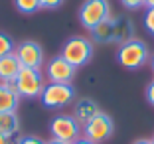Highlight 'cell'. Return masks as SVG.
<instances>
[{
  "label": "cell",
  "instance_id": "cell-4",
  "mask_svg": "<svg viewBox=\"0 0 154 144\" xmlns=\"http://www.w3.org/2000/svg\"><path fill=\"white\" fill-rule=\"evenodd\" d=\"M109 16H111L109 0H85L79 6V22L89 32L97 28L101 22H105Z\"/></svg>",
  "mask_w": 154,
  "mask_h": 144
},
{
  "label": "cell",
  "instance_id": "cell-25",
  "mask_svg": "<svg viewBox=\"0 0 154 144\" xmlns=\"http://www.w3.org/2000/svg\"><path fill=\"white\" fill-rule=\"evenodd\" d=\"M45 144H67V142H63V140H55V138H50Z\"/></svg>",
  "mask_w": 154,
  "mask_h": 144
},
{
  "label": "cell",
  "instance_id": "cell-17",
  "mask_svg": "<svg viewBox=\"0 0 154 144\" xmlns=\"http://www.w3.org/2000/svg\"><path fill=\"white\" fill-rule=\"evenodd\" d=\"M14 40L8 36V34H4V32H0V57H4V55L12 54L14 51Z\"/></svg>",
  "mask_w": 154,
  "mask_h": 144
},
{
  "label": "cell",
  "instance_id": "cell-20",
  "mask_svg": "<svg viewBox=\"0 0 154 144\" xmlns=\"http://www.w3.org/2000/svg\"><path fill=\"white\" fill-rule=\"evenodd\" d=\"M127 10H138L144 6V0H119Z\"/></svg>",
  "mask_w": 154,
  "mask_h": 144
},
{
  "label": "cell",
  "instance_id": "cell-14",
  "mask_svg": "<svg viewBox=\"0 0 154 144\" xmlns=\"http://www.w3.org/2000/svg\"><path fill=\"white\" fill-rule=\"evenodd\" d=\"M115 20V44H125L132 40V22L125 16H113Z\"/></svg>",
  "mask_w": 154,
  "mask_h": 144
},
{
  "label": "cell",
  "instance_id": "cell-10",
  "mask_svg": "<svg viewBox=\"0 0 154 144\" xmlns=\"http://www.w3.org/2000/svg\"><path fill=\"white\" fill-rule=\"evenodd\" d=\"M20 95L14 83H0V113H16Z\"/></svg>",
  "mask_w": 154,
  "mask_h": 144
},
{
  "label": "cell",
  "instance_id": "cell-3",
  "mask_svg": "<svg viewBox=\"0 0 154 144\" xmlns=\"http://www.w3.org/2000/svg\"><path fill=\"white\" fill-rule=\"evenodd\" d=\"M14 87L18 91L20 97L24 99H38L44 91L45 83H44V75H42V69H28L22 67L14 81Z\"/></svg>",
  "mask_w": 154,
  "mask_h": 144
},
{
  "label": "cell",
  "instance_id": "cell-22",
  "mask_svg": "<svg viewBox=\"0 0 154 144\" xmlns=\"http://www.w3.org/2000/svg\"><path fill=\"white\" fill-rule=\"evenodd\" d=\"M146 101L154 107V79L148 83V87H146Z\"/></svg>",
  "mask_w": 154,
  "mask_h": 144
},
{
  "label": "cell",
  "instance_id": "cell-18",
  "mask_svg": "<svg viewBox=\"0 0 154 144\" xmlns=\"http://www.w3.org/2000/svg\"><path fill=\"white\" fill-rule=\"evenodd\" d=\"M144 28L154 36V8H146V12H144Z\"/></svg>",
  "mask_w": 154,
  "mask_h": 144
},
{
  "label": "cell",
  "instance_id": "cell-7",
  "mask_svg": "<svg viewBox=\"0 0 154 144\" xmlns=\"http://www.w3.org/2000/svg\"><path fill=\"white\" fill-rule=\"evenodd\" d=\"M113 130H115V122L109 115H105V113H99L97 117H93L89 122L83 124V134H85V138L91 140V142H95V144L107 140L113 134Z\"/></svg>",
  "mask_w": 154,
  "mask_h": 144
},
{
  "label": "cell",
  "instance_id": "cell-16",
  "mask_svg": "<svg viewBox=\"0 0 154 144\" xmlns=\"http://www.w3.org/2000/svg\"><path fill=\"white\" fill-rule=\"evenodd\" d=\"M14 6L22 14H34L40 10V0H14Z\"/></svg>",
  "mask_w": 154,
  "mask_h": 144
},
{
  "label": "cell",
  "instance_id": "cell-29",
  "mask_svg": "<svg viewBox=\"0 0 154 144\" xmlns=\"http://www.w3.org/2000/svg\"><path fill=\"white\" fill-rule=\"evenodd\" d=\"M152 142H154V138H152Z\"/></svg>",
  "mask_w": 154,
  "mask_h": 144
},
{
  "label": "cell",
  "instance_id": "cell-8",
  "mask_svg": "<svg viewBox=\"0 0 154 144\" xmlns=\"http://www.w3.org/2000/svg\"><path fill=\"white\" fill-rule=\"evenodd\" d=\"M14 54L18 57L20 65L28 69H42L44 67V50L38 41H22L14 47Z\"/></svg>",
  "mask_w": 154,
  "mask_h": 144
},
{
  "label": "cell",
  "instance_id": "cell-15",
  "mask_svg": "<svg viewBox=\"0 0 154 144\" xmlns=\"http://www.w3.org/2000/svg\"><path fill=\"white\" fill-rule=\"evenodd\" d=\"M20 130V118L16 113H0V134L12 138Z\"/></svg>",
  "mask_w": 154,
  "mask_h": 144
},
{
  "label": "cell",
  "instance_id": "cell-19",
  "mask_svg": "<svg viewBox=\"0 0 154 144\" xmlns=\"http://www.w3.org/2000/svg\"><path fill=\"white\" fill-rule=\"evenodd\" d=\"M61 4H63V0H40L42 10H57Z\"/></svg>",
  "mask_w": 154,
  "mask_h": 144
},
{
  "label": "cell",
  "instance_id": "cell-11",
  "mask_svg": "<svg viewBox=\"0 0 154 144\" xmlns=\"http://www.w3.org/2000/svg\"><path fill=\"white\" fill-rule=\"evenodd\" d=\"M99 113H101L99 105H97L93 99H87V97L79 99V101L75 103V107H73V117H75V121L79 122V124H85V122H89L91 118L97 117Z\"/></svg>",
  "mask_w": 154,
  "mask_h": 144
},
{
  "label": "cell",
  "instance_id": "cell-1",
  "mask_svg": "<svg viewBox=\"0 0 154 144\" xmlns=\"http://www.w3.org/2000/svg\"><path fill=\"white\" fill-rule=\"evenodd\" d=\"M148 59H150V50L142 40H134L132 38V40L121 44L117 50V61L125 69H131V71L140 69Z\"/></svg>",
  "mask_w": 154,
  "mask_h": 144
},
{
  "label": "cell",
  "instance_id": "cell-27",
  "mask_svg": "<svg viewBox=\"0 0 154 144\" xmlns=\"http://www.w3.org/2000/svg\"><path fill=\"white\" fill-rule=\"evenodd\" d=\"M144 6L146 8H154V0H144Z\"/></svg>",
  "mask_w": 154,
  "mask_h": 144
},
{
  "label": "cell",
  "instance_id": "cell-21",
  "mask_svg": "<svg viewBox=\"0 0 154 144\" xmlns=\"http://www.w3.org/2000/svg\"><path fill=\"white\" fill-rule=\"evenodd\" d=\"M16 144H45V142L42 138H38V136H22Z\"/></svg>",
  "mask_w": 154,
  "mask_h": 144
},
{
  "label": "cell",
  "instance_id": "cell-12",
  "mask_svg": "<svg viewBox=\"0 0 154 144\" xmlns=\"http://www.w3.org/2000/svg\"><path fill=\"white\" fill-rule=\"evenodd\" d=\"M20 69H22V65H20L14 51L4 55V57H0V83H14Z\"/></svg>",
  "mask_w": 154,
  "mask_h": 144
},
{
  "label": "cell",
  "instance_id": "cell-24",
  "mask_svg": "<svg viewBox=\"0 0 154 144\" xmlns=\"http://www.w3.org/2000/svg\"><path fill=\"white\" fill-rule=\"evenodd\" d=\"M132 144H154V142H152V138H138V140H134Z\"/></svg>",
  "mask_w": 154,
  "mask_h": 144
},
{
  "label": "cell",
  "instance_id": "cell-28",
  "mask_svg": "<svg viewBox=\"0 0 154 144\" xmlns=\"http://www.w3.org/2000/svg\"><path fill=\"white\" fill-rule=\"evenodd\" d=\"M150 65H152V71H154V55L150 57Z\"/></svg>",
  "mask_w": 154,
  "mask_h": 144
},
{
  "label": "cell",
  "instance_id": "cell-26",
  "mask_svg": "<svg viewBox=\"0 0 154 144\" xmlns=\"http://www.w3.org/2000/svg\"><path fill=\"white\" fill-rule=\"evenodd\" d=\"M0 144H10V138L4 134H0Z\"/></svg>",
  "mask_w": 154,
  "mask_h": 144
},
{
  "label": "cell",
  "instance_id": "cell-5",
  "mask_svg": "<svg viewBox=\"0 0 154 144\" xmlns=\"http://www.w3.org/2000/svg\"><path fill=\"white\" fill-rule=\"evenodd\" d=\"M75 99V89L73 85L65 83H48L40 95V101L45 109H61L73 103Z\"/></svg>",
  "mask_w": 154,
  "mask_h": 144
},
{
  "label": "cell",
  "instance_id": "cell-9",
  "mask_svg": "<svg viewBox=\"0 0 154 144\" xmlns=\"http://www.w3.org/2000/svg\"><path fill=\"white\" fill-rule=\"evenodd\" d=\"M75 71L69 61H65L61 55H55L50 61L45 63V75L50 79V83H65V85H71V81L75 79Z\"/></svg>",
  "mask_w": 154,
  "mask_h": 144
},
{
  "label": "cell",
  "instance_id": "cell-6",
  "mask_svg": "<svg viewBox=\"0 0 154 144\" xmlns=\"http://www.w3.org/2000/svg\"><path fill=\"white\" fill-rule=\"evenodd\" d=\"M50 134L55 140H63V142H73L81 134V124L75 121L73 115H55L50 122Z\"/></svg>",
  "mask_w": 154,
  "mask_h": 144
},
{
  "label": "cell",
  "instance_id": "cell-2",
  "mask_svg": "<svg viewBox=\"0 0 154 144\" xmlns=\"http://www.w3.org/2000/svg\"><path fill=\"white\" fill-rule=\"evenodd\" d=\"M61 57L69 61L75 69L83 67L93 57V41L85 36H71L61 45Z\"/></svg>",
  "mask_w": 154,
  "mask_h": 144
},
{
  "label": "cell",
  "instance_id": "cell-23",
  "mask_svg": "<svg viewBox=\"0 0 154 144\" xmlns=\"http://www.w3.org/2000/svg\"><path fill=\"white\" fill-rule=\"evenodd\" d=\"M69 144H95V142H91V140H87V138H77V140H73V142H69Z\"/></svg>",
  "mask_w": 154,
  "mask_h": 144
},
{
  "label": "cell",
  "instance_id": "cell-13",
  "mask_svg": "<svg viewBox=\"0 0 154 144\" xmlns=\"http://www.w3.org/2000/svg\"><path fill=\"white\" fill-rule=\"evenodd\" d=\"M91 34H93V40L99 41V44H115V20H113V16H109L105 22H101L97 28H93Z\"/></svg>",
  "mask_w": 154,
  "mask_h": 144
}]
</instances>
